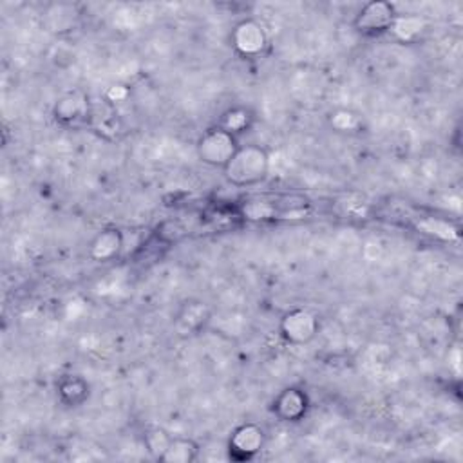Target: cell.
Returning a JSON list of instances; mask_svg holds the SVG:
<instances>
[{"instance_id": "8fae6325", "label": "cell", "mask_w": 463, "mask_h": 463, "mask_svg": "<svg viewBox=\"0 0 463 463\" xmlns=\"http://www.w3.org/2000/svg\"><path fill=\"white\" fill-rule=\"evenodd\" d=\"M58 402L69 409L81 407L90 396L89 382L80 374H63L56 382Z\"/></svg>"}, {"instance_id": "30bf717a", "label": "cell", "mask_w": 463, "mask_h": 463, "mask_svg": "<svg viewBox=\"0 0 463 463\" xmlns=\"http://www.w3.org/2000/svg\"><path fill=\"white\" fill-rule=\"evenodd\" d=\"M123 244H125V237L119 228H114V226L103 228L92 237L89 244V257L96 262L114 260L121 253Z\"/></svg>"}, {"instance_id": "6da1fadb", "label": "cell", "mask_w": 463, "mask_h": 463, "mask_svg": "<svg viewBox=\"0 0 463 463\" xmlns=\"http://www.w3.org/2000/svg\"><path fill=\"white\" fill-rule=\"evenodd\" d=\"M269 154L264 146L248 143L241 145L228 165L222 168L224 177L233 186H253L268 177Z\"/></svg>"}, {"instance_id": "e0dca14e", "label": "cell", "mask_w": 463, "mask_h": 463, "mask_svg": "<svg viewBox=\"0 0 463 463\" xmlns=\"http://www.w3.org/2000/svg\"><path fill=\"white\" fill-rule=\"evenodd\" d=\"M128 96V90L125 85H110L107 90V98L110 101H125Z\"/></svg>"}, {"instance_id": "8992f818", "label": "cell", "mask_w": 463, "mask_h": 463, "mask_svg": "<svg viewBox=\"0 0 463 463\" xmlns=\"http://www.w3.org/2000/svg\"><path fill=\"white\" fill-rule=\"evenodd\" d=\"M230 42L235 52L242 58H257L268 47V34L259 20L244 18L232 29Z\"/></svg>"}, {"instance_id": "2e32d148", "label": "cell", "mask_w": 463, "mask_h": 463, "mask_svg": "<svg viewBox=\"0 0 463 463\" xmlns=\"http://www.w3.org/2000/svg\"><path fill=\"white\" fill-rule=\"evenodd\" d=\"M329 125L336 132H353L360 127V118L347 109H336L329 114Z\"/></svg>"}, {"instance_id": "5bb4252c", "label": "cell", "mask_w": 463, "mask_h": 463, "mask_svg": "<svg viewBox=\"0 0 463 463\" xmlns=\"http://www.w3.org/2000/svg\"><path fill=\"white\" fill-rule=\"evenodd\" d=\"M45 18H47V24L52 27V31H69L74 24H76V18H78V7L74 4H51L47 5L45 9Z\"/></svg>"}, {"instance_id": "5b68a950", "label": "cell", "mask_w": 463, "mask_h": 463, "mask_svg": "<svg viewBox=\"0 0 463 463\" xmlns=\"http://www.w3.org/2000/svg\"><path fill=\"white\" fill-rule=\"evenodd\" d=\"M266 443L264 429L255 421H244L237 425L228 438V456L233 461L253 459Z\"/></svg>"}, {"instance_id": "52a82bcc", "label": "cell", "mask_w": 463, "mask_h": 463, "mask_svg": "<svg viewBox=\"0 0 463 463\" xmlns=\"http://www.w3.org/2000/svg\"><path fill=\"white\" fill-rule=\"evenodd\" d=\"M311 402L302 387H284L271 400V414L282 423H298L309 412Z\"/></svg>"}, {"instance_id": "277c9868", "label": "cell", "mask_w": 463, "mask_h": 463, "mask_svg": "<svg viewBox=\"0 0 463 463\" xmlns=\"http://www.w3.org/2000/svg\"><path fill=\"white\" fill-rule=\"evenodd\" d=\"M320 329L318 317L306 307H291L279 320V333L291 345L309 344Z\"/></svg>"}, {"instance_id": "3957f363", "label": "cell", "mask_w": 463, "mask_h": 463, "mask_svg": "<svg viewBox=\"0 0 463 463\" xmlns=\"http://www.w3.org/2000/svg\"><path fill=\"white\" fill-rule=\"evenodd\" d=\"M396 18L398 13L394 4L385 0H371L358 9L353 25L362 36H380L392 31Z\"/></svg>"}, {"instance_id": "4fadbf2b", "label": "cell", "mask_w": 463, "mask_h": 463, "mask_svg": "<svg viewBox=\"0 0 463 463\" xmlns=\"http://www.w3.org/2000/svg\"><path fill=\"white\" fill-rule=\"evenodd\" d=\"M253 121H255V114L248 107L233 105L221 114L217 125L239 137L241 134H244L251 128Z\"/></svg>"}, {"instance_id": "9a60e30c", "label": "cell", "mask_w": 463, "mask_h": 463, "mask_svg": "<svg viewBox=\"0 0 463 463\" xmlns=\"http://www.w3.org/2000/svg\"><path fill=\"white\" fill-rule=\"evenodd\" d=\"M172 439V436L165 430V429H159V427H154V429H148L143 436V443L148 450V454H152L157 461L161 458V454L165 452L168 441Z\"/></svg>"}, {"instance_id": "7c38bea8", "label": "cell", "mask_w": 463, "mask_h": 463, "mask_svg": "<svg viewBox=\"0 0 463 463\" xmlns=\"http://www.w3.org/2000/svg\"><path fill=\"white\" fill-rule=\"evenodd\" d=\"M197 458H199V445L195 439L186 436H172L159 461L161 463H192Z\"/></svg>"}, {"instance_id": "9c48e42d", "label": "cell", "mask_w": 463, "mask_h": 463, "mask_svg": "<svg viewBox=\"0 0 463 463\" xmlns=\"http://www.w3.org/2000/svg\"><path fill=\"white\" fill-rule=\"evenodd\" d=\"M212 313H210V306L203 300L197 298H188L184 300L175 317H174V326L179 331V335L183 336H190L201 331V327H204L210 320Z\"/></svg>"}, {"instance_id": "7a4b0ae2", "label": "cell", "mask_w": 463, "mask_h": 463, "mask_svg": "<svg viewBox=\"0 0 463 463\" xmlns=\"http://www.w3.org/2000/svg\"><path fill=\"white\" fill-rule=\"evenodd\" d=\"M239 146V137L219 125L206 128L195 141L197 157L215 168H224Z\"/></svg>"}, {"instance_id": "ba28073f", "label": "cell", "mask_w": 463, "mask_h": 463, "mask_svg": "<svg viewBox=\"0 0 463 463\" xmlns=\"http://www.w3.org/2000/svg\"><path fill=\"white\" fill-rule=\"evenodd\" d=\"M89 96L81 90H69L52 105V118L61 127H74L89 118Z\"/></svg>"}]
</instances>
